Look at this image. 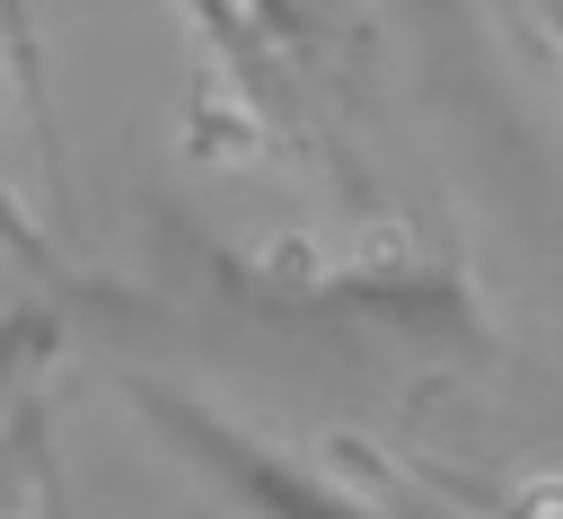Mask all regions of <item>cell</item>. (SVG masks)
Masks as SVG:
<instances>
[{
    "label": "cell",
    "mask_w": 563,
    "mask_h": 519,
    "mask_svg": "<svg viewBox=\"0 0 563 519\" xmlns=\"http://www.w3.org/2000/svg\"><path fill=\"white\" fill-rule=\"evenodd\" d=\"M132 405L158 422V440L176 449V457H194L220 493H238L255 519H361L343 493H325L317 475H299L290 457H273L264 440H246V431H229L220 413H202V405H185V396H167V387H150V378H132Z\"/></svg>",
    "instance_id": "obj_1"
},
{
    "label": "cell",
    "mask_w": 563,
    "mask_h": 519,
    "mask_svg": "<svg viewBox=\"0 0 563 519\" xmlns=\"http://www.w3.org/2000/svg\"><path fill=\"white\" fill-rule=\"evenodd\" d=\"M9 35H18V70L44 79V44H35V0H9Z\"/></svg>",
    "instance_id": "obj_2"
},
{
    "label": "cell",
    "mask_w": 563,
    "mask_h": 519,
    "mask_svg": "<svg viewBox=\"0 0 563 519\" xmlns=\"http://www.w3.org/2000/svg\"><path fill=\"white\" fill-rule=\"evenodd\" d=\"M35 501H44V519H70V501H62V475H53V457H44V475H35Z\"/></svg>",
    "instance_id": "obj_3"
}]
</instances>
